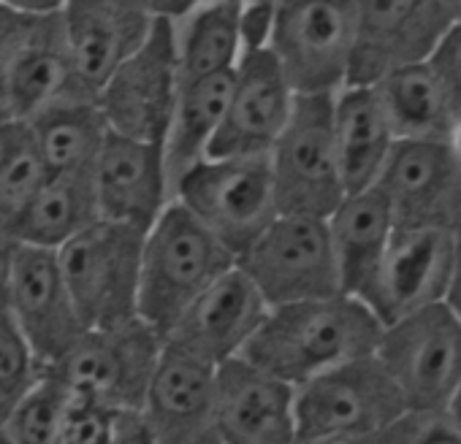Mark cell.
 <instances>
[{
	"instance_id": "6da1fadb",
	"label": "cell",
	"mask_w": 461,
	"mask_h": 444,
	"mask_svg": "<svg viewBox=\"0 0 461 444\" xmlns=\"http://www.w3.org/2000/svg\"><path fill=\"white\" fill-rule=\"evenodd\" d=\"M383 331L372 309L353 296L291 304L269 312L242 360L302 387L337 366L377 355Z\"/></svg>"
},
{
	"instance_id": "7a4b0ae2",
	"label": "cell",
	"mask_w": 461,
	"mask_h": 444,
	"mask_svg": "<svg viewBox=\"0 0 461 444\" xmlns=\"http://www.w3.org/2000/svg\"><path fill=\"white\" fill-rule=\"evenodd\" d=\"M234 269L237 255L171 200L144 239L139 317L166 339L185 312Z\"/></svg>"
},
{
	"instance_id": "3957f363",
	"label": "cell",
	"mask_w": 461,
	"mask_h": 444,
	"mask_svg": "<svg viewBox=\"0 0 461 444\" xmlns=\"http://www.w3.org/2000/svg\"><path fill=\"white\" fill-rule=\"evenodd\" d=\"M358 31V0L277 4L269 52L296 98H337L348 87Z\"/></svg>"
},
{
	"instance_id": "277c9868",
	"label": "cell",
	"mask_w": 461,
	"mask_h": 444,
	"mask_svg": "<svg viewBox=\"0 0 461 444\" xmlns=\"http://www.w3.org/2000/svg\"><path fill=\"white\" fill-rule=\"evenodd\" d=\"M144 239L139 228L98 219L58 253L85 331L117 328L139 317Z\"/></svg>"
},
{
	"instance_id": "5b68a950",
	"label": "cell",
	"mask_w": 461,
	"mask_h": 444,
	"mask_svg": "<svg viewBox=\"0 0 461 444\" xmlns=\"http://www.w3.org/2000/svg\"><path fill=\"white\" fill-rule=\"evenodd\" d=\"M174 200L206 226L237 261L280 217L269 157L201 160L174 184Z\"/></svg>"
},
{
	"instance_id": "8992f818",
	"label": "cell",
	"mask_w": 461,
	"mask_h": 444,
	"mask_svg": "<svg viewBox=\"0 0 461 444\" xmlns=\"http://www.w3.org/2000/svg\"><path fill=\"white\" fill-rule=\"evenodd\" d=\"M163 336L141 317L104 331H85L55 371L77 398L112 414H141L160 366Z\"/></svg>"
},
{
	"instance_id": "52a82bcc",
	"label": "cell",
	"mask_w": 461,
	"mask_h": 444,
	"mask_svg": "<svg viewBox=\"0 0 461 444\" xmlns=\"http://www.w3.org/2000/svg\"><path fill=\"white\" fill-rule=\"evenodd\" d=\"M237 266L269 309L345 296L329 222L318 217L280 214Z\"/></svg>"
},
{
	"instance_id": "ba28073f",
	"label": "cell",
	"mask_w": 461,
	"mask_h": 444,
	"mask_svg": "<svg viewBox=\"0 0 461 444\" xmlns=\"http://www.w3.org/2000/svg\"><path fill=\"white\" fill-rule=\"evenodd\" d=\"M404 414L407 404L377 355L337 366L296 387L302 439L339 436L375 441Z\"/></svg>"
},
{
	"instance_id": "9c48e42d",
	"label": "cell",
	"mask_w": 461,
	"mask_h": 444,
	"mask_svg": "<svg viewBox=\"0 0 461 444\" xmlns=\"http://www.w3.org/2000/svg\"><path fill=\"white\" fill-rule=\"evenodd\" d=\"M377 360L407 412H447L461 385V315L445 301L385 328Z\"/></svg>"
},
{
	"instance_id": "30bf717a",
	"label": "cell",
	"mask_w": 461,
	"mask_h": 444,
	"mask_svg": "<svg viewBox=\"0 0 461 444\" xmlns=\"http://www.w3.org/2000/svg\"><path fill=\"white\" fill-rule=\"evenodd\" d=\"M458 17L461 0H358L348 87H375L393 71L429 63Z\"/></svg>"
},
{
	"instance_id": "8fae6325",
	"label": "cell",
	"mask_w": 461,
	"mask_h": 444,
	"mask_svg": "<svg viewBox=\"0 0 461 444\" xmlns=\"http://www.w3.org/2000/svg\"><path fill=\"white\" fill-rule=\"evenodd\" d=\"M269 163L280 214L329 219L348 198L334 144V98H296Z\"/></svg>"
},
{
	"instance_id": "7c38bea8",
	"label": "cell",
	"mask_w": 461,
	"mask_h": 444,
	"mask_svg": "<svg viewBox=\"0 0 461 444\" xmlns=\"http://www.w3.org/2000/svg\"><path fill=\"white\" fill-rule=\"evenodd\" d=\"M179 98L176 22L155 17L144 47L112 76L98 95V109L112 133L163 144Z\"/></svg>"
},
{
	"instance_id": "4fadbf2b",
	"label": "cell",
	"mask_w": 461,
	"mask_h": 444,
	"mask_svg": "<svg viewBox=\"0 0 461 444\" xmlns=\"http://www.w3.org/2000/svg\"><path fill=\"white\" fill-rule=\"evenodd\" d=\"M453 282V231H399L358 296L383 328L445 304Z\"/></svg>"
},
{
	"instance_id": "5bb4252c",
	"label": "cell",
	"mask_w": 461,
	"mask_h": 444,
	"mask_svg": "<svg viewBox=\"0 0 461 444\" xmlns=\"http://www.w3.org/2000/svg\"><path fill=\"white\" fill-rule=\"evenodd\" d=\"M399 231H453L461 217V155L450 141H399L375 184Z\"/></svg>"
},
{
	"instance_id": "9a60e30c",
	"label": "cell",
	"mask_w": 461,
	"mask_h": 444,
	"mask_svg": "<svg viewBox=\"0 0 461 444\" xmlns=\"http://www.w3.org/2000/svg\"><path fill=\"white\" fill-rule=\"evenodd\" d=\"M63 25L77 93L98 103L101 90L149 39L155 14L133 0H71Z\"/></svg>"
},
{
	"instance_id": "2e32d148",
	"label": "cell",
	"mask_w": 461,
	"mask_h": 444,
	"mask_svg": "<svg viewBox=\"0 0 461 444\" xmlns=\"http://www.w3.org/2000/svg\"><path fill=\"white\" fill-rule=\"evenodd\" d=\"M294 106L296 93L275 55L269 49L242 55L225 120L206 160L269 157L294 117Z\"/></svg>"
},
{
	"instance_id": "e0dca14e",
	"label": "cell",
	"mask_w": 461,
	"mask_h": 444,
	"mask_svg": "<svg viewBox=\"0 0 461 444\" xmlns=\"http://www.w3.org/2000/svg\"><path fill=\"white\" fill-rule=\"evenodd\" d=\"M9 312L33 347L41 371L55 369L85 333L60 269V255L52 250L17 244Z\"/></svg>"
},
{
	"instance_id": "ac0fdd59",
	"label": "cell",
	"mask_w": 461,
	"mask_h": 444,
	"mask_svg": "<svg viewBox=\"0 0 461 444\" xmlns=\"http://www.w3.org/2000/svg\"><path fill=\"white\" fill-rule=\"evenodd\" d=\"M269 304L237 266L212 285L166 333V344L214 369L240 360L269 317Z\"/></svg>"
},
{
	"instance_id": "d6986e66",
	"label": "cell",
	"mask_w": 461,
	"mask_h": 444,
	"mask_svg": "<svg viewBox=\"0 0 461 444\" xmlns=\"http://www.w3.org/2000/svg\"><path fill=\"white\" fill-rule=\"evenodd\" d=\"M98 214L106 222L152 231L171 206V179L166 147L109 133L101 157L93 168Z\"/></svg>"
},
{
	"instance_id": "ffe728a7",
	"label": "cell",
	"mask_w": 461,
	"mask_h": 444,
	"mask_svg": "<svg viewBox=\"0 0 461 444\" xmlns=\"http://www.w3.org/2000/svg\"><path fill=\"white\" fill-rule=\"evenodd\" d=\"M214 436L220 444H296V387L230 360L217 371Z\"/></svg>"
},
{
	"instance_id": "44dd1931",
	"label": "cell",
	"mask_w": 461,
	"mask_h": 444,
	"mask_svg": "<svg viewBox=\"0 0 461 444\" xmlns=\"http://www.w3.org/2000/svg\"><path fill=\"white\" fill-rule=\"evenodd\" d=\"M217 371L163 342L160 366L141 409L158 444H203L214 436Z\"/></svg>"
},
{
	"instance_id": "7402d4cb",
	"label": "cell",
	"mask_w": 461,
	"mask_h": 444,
	"mask_svg": "<svg viewBox=\"0 0 461 444\" xmlns=\"http://www.w3.org/2000/svg\"><path fill=\"white\" fill-rule=\"evenodd\" d=\"M63 9L55 14L39 17L33 22L9 71L0 106L23 122H31L33 117H39L41 111L63 101H85L77 93V82H74Z\"/></svg>"
},
{
	"instance_id": "603a6c76",
	"label": "cell",
	"mask_w": 461,
	"mask_h": 444,
	"mask_svg": "<svg viewBox=\"0 0 461 444\" xmlns=\"http://www.w3.org/2000/svg\"><path fill=\"white\" fill-rule=\"evenodd\" d=\"M334 144L348 195L380 182L399 141L375 87H345L334 98Z\"/></svg>"
},
{
	"instance_id": "cb8c5ba5",
	"label": "cell",
	"mask_w": 461,
	"mask_h": 444,
	"mask_svg": "<svg viewBox=\"0 0 461 444\" xmlns=\"http://www.w3.org/2000/svg\"><path fill=\"white\" fill-rule=\"evenodd\" d=\"M326 222L342 293L358 298L375 277L396 234L391 203L380 187H369L364 192L348 195Z\"/></svg>"
},
{
	"instance_id": "d4e9b609",
	"label": "cell",
	"mask_w": 461,
	"mask_h": 444,
	"mask_svg": "<svg viewBox=\"0 0 461 444\" xmlns=\"http://www.w3.org/2000/svg\"><path fill=\"white\" fill-rule=\"evenodd\" d=\"M98 219L101 214L93 173L50 176L25 214L17 219L9 239L14 244L60 253Z\"/></svg>"
},
{
	"instance_id": "484cf974",
	"label": "cell",
	"mask_w": 461,
	"mask_h": 444,
	"mask_svg": "<svg viewBox=\"0 0 461 444\" xmlns=\"http://www.w3.org/2000/svg\"><path fill=\"white\" fill-rule=\"evenodd\" d=\"M242 12L245 4L220 0V4L193 9L185 22H176L179 84L234 74L240 68L245 55Z\"/></svg>"
},
{
	"instance_id": "4316f807",
	"label": "cell",
	"mask_w": 461,
	"mask_h": 444,
	"mask_svg": "<svg viewBox=\"0 0 461 444\" xmlns=\"http://www.w3.org/2000/svg\"><path fill=\"white\" fill-rule=\"evenodd\" d=\"M28 125L50 176L93 173L112 133L95 101H63Z\"/></svg>"
},
{
	"instance_id": "83f0119b",
	"label": "cell",
	"mask_w": 461,
	"mask_h": 444,
	"mask_svg": "<svg viewBox=\"0 0 461 444\" xmlns=\"http://www.w3.org/2000/svg\"><path fill=\"white\" fill-rule=\"evenodd\" d=\"M375 93L396 141H450L456 114L429 63L393 71L375 84Z\"/></svg>"
},
{
	"instance_id": "f1b7e54d",
	"label": "cell",
	"mask_w": 461,
	"mask_h": 444,
	"mask_svg": "<svg viewBox=\"0 0 461 444\" xmlns=\"http://www.w3.org/2000/svg\"><path fill=\"white\" fill-rule=\"evenodd\" d=\"M234 79H237V71L212 76L203 82H193V84H179V98H176L171 130L166 138V165H168L171 192H174V184L193 165L206 160L209 147L225 120Z\"/></svg>"
},
{
	"instance_id": "f546056e",
	"label": "cell",
	"mask_w": 461,
	"mask_h": 444,
	"mask_svg": "<svg viewBox=\"0 0 461 444\" xmlns=\"http://www.w3.org/2000/svg\"><path fill=\"white\" fill-rule=\"evenodd\" d=\"M74 398V390L55 371H41L39 382L12 406L6 433L14 444H58Z\"/></svg>"
},
{
	"instance_id": "4dcf8cb0",
	"label": "cell",
	"mask_w": 461,
	"mask_h": 444,
	"mask_svg": "<svg viewBox=\"0 0 461 444\" xmlns=\"http://www.w3.org/2000/svg\"><path fill=\"white\" fill-rule=\"evenodd\" d=\"M50 171L28 122H17L6 157L0 163V236H9L31 200L39 195Z\"/></svg>"
},
{
	"instance_id": "1f68e13d",
	"label": "cell",
	"mask_w": 461,
	"mask_h": 444,
	"mask_svg": "<svg viewBox=\"0 0 461 444\" xmlns=\"http://www.w3.org/2000/svg\"><path fill=\"white\" fill-rule=\"evenodd\" d=\"M41 377L33 347L12 317L9 306L0 309V406H14Z\"/></svg>"
},
{
	"instance_id": "d6a6232c",
	"label": "cell",
	"mask_w": 461,
	"mask_h": 444,
	"mask_svg": "<svg viewBox=\"0 0 461 444\" xmlns=\"http://www.w3.org/2000/svg\"><path fill=\"white\" fill-rule=\"evenodd\" d=\"M385 436L393 444H461V431L447 412H407Z\"/></svg>"
},
{
	"instance_id": "836d02e7",
	"label": "cell",
	"mask_w": 461,
	"mask_h": 444,
	"mask_svg": "<svg viewBox=\"0 0 461 444\" xmlns=\"http://www.w3.org/2000/svg\"><path fill=\"white\" fill-rule=\"evenodd\" d=\"M114 425H117V414L90 401L74 398L66 431L58 444H112Z\"/></svg>"
},
{
	"instance_id": "e575fe53",
	"label": "cell",
	"mask_w": 461,
	"mask_h": 444,
	"mask_svg": "<svg viewBox=\"0 0 461 444\" xmlns=\"http://www.w3.org/2000/svg\"><path fill=\"white\" fill-rule=\"evenodd\" d=\"M429 68L437 76L439 87L445 90L458 125L461 122V17L437 44L434 55L429 58Z\"/></svg>"
},
{
	"instance_id": "d590c367",
	"label": "cell",
	"mask_w": 461,
	"mask_h": 444,
	"mask_svg": "<svg viewBox=\"0 0 461 444\" xmlns=\"http://www.w3.org/2000/svg\"><path fill=\"white\" fill-rule=\"evenodd\" d=\"M36 20L39 17L20 12L12 0H0V98H4L9 71H12Z\"/></svg>"
},
{
	"instance_id": "8d00e7d4",
	"label": "cell",
	"mask_w": 461,
	"mask_h": 444,
	"mask_svg": "<svg viewBox=\"0 0 461 444\" xmlns=\"http://www.w3.org/2000/svg\"><path fill=\"white\" fill-rule=\"evenodd\" d=\"M275 17H277V4H272V0H267V4H245V12H242V47H245V55L269 49L272 31H275Z\"/></svg>"
},
{
	"instance_id": "74e56055",
	"label": "cell",
	"mask_w": 461,
	"mask_h": 444,
	"mask_svg": "<svg viewBox=\"0 0 461 444\" xmlns=\"http://www.w3.org/2000/svg\"><path fill=\"white\" fill-rule=\"evenodd\" d=\"M112 444H158L141 414H117Z\"/></svg>"
},
{
	"instance_id": "f35d334b",
	"label": "cell",
	"mask_w": 461,
	"mask_h": 444,
	"mask_svg": "<svg viewBox=\"0 0 461 444\" xmlns=\"http://www.w3.org/2000/svg\"><path fill=\"white\" fill-rule=\"evenodd\" d=\"M17 244L9 236H0V309L9 306V288H12V269H14Z\"/></svg>"
},
{
	"instance_id": "ab89813d",
	"label": "cell",
	"mask_w": 461,
	"mask_h": 444,
	"mask_svg": "<svg viewBox=\"0 0 461 444\" xmlns=\"http://www.w3.org/2000/svg\"><path fill=\"white\" fill-rule=\"evenodd\" d=\"M447 304L461 315V217L453 226V282H450Z\"/></svg>"
},
{
	"instance_id": "60d3db41",
	"label": "cell",
	"mask_w": 461,
	"mask_h": 444,
	"mask_svg": "<svg viewBox=\"0 0 461 444\" xmlns=\"http://www.w3.org/2000/svg\"><path fill=\"white\" fill-rule=\"evenodd\" d=\"M17 122H23V120H17V117H12L4 106H0V163H4V157H6V149H9V138H12V133H14V128H17Z\"/></svg>"
},
{
	"instance_id": "b9f144b4",
	"label": "cell",
	"mask_w": 461,
	"mask_h": 444,
	"mask_svg": "<svg viewBox=\"0 0 461 444\" xmlns=\"http://www.w3.org/2000/svg\"><path fill=\"white\" fill-rule=\"evenodd\" d=\"M296 444H372V441H361V439H339V436H312V439H302Z\"/></svg>"
},
{
	"instance_id": "7bdbcfd3",
	"label": "cell",
	"mask_w": 461,
	"mask_h": 444,
	"mask_svg": "<svg viewBox=\"0 0 461 444\" xmlns=\"http://www.w3.org/2000/svg\"><path fill=\"white\" fill-rule=\"evenodd\" d=\"M447 417L458 425V431H461V385H458V390H456V395L450 398V404H447Z\"/></svg>"
},
{
	"instance_id": "ee69618b",
	"label": "cell",
	"mask_w": 461,
	"mask_h": 444,
	"mask_svg": "<svg viewBox=\"0 0 461 444\" xmlns=\"http://www.w3.org/2000/svg\"><path fill=\"white\" fill-rule=\"evenodd\" d=\"M9 414H12V406H0V431L6 428V420H9Z\"/></svg>"
},
{
	"instance_id": "f6af8a7d",
	"label": "cell",
	"mask_w": 461,
	"mask_h": 444,
	"mask_svg": "<svg viewBox=\"0 0 461 444\" xmlns=\"http://www.w3.org/2000/svg\"><path fill=\"white\" fill-rule=\"evenodd\" d=\"M0 444H14V441H12V436L6 433V428H4V431H0Z\"/></svg>"
},
{
	"instance_id": "bcb514c9",
	"label": "cell",
	"mask_w": 461,
	"mask_h": 444,
	"mask_svg": "<svg viewBox=\"0 0 461 444\" xmlns=\"http://www.w3.org/2000/svg\"><path fill=\"white\" fill-rule=\"evenodd\" d=\"M372 444H393V441H391V439H388V436L383 433V436H377V439H375Z\"/></svg>"
},
{
	"instance_id": "7dc6e473",
	"label": "cell",
	"mask_w": 461,
	"mask_h": 444,
	"mask_svg": "<svg viewBox=\"0 0 461 444\" xmlns=\"http://www.w3.org/2000/svg\"><path fill=\"white\" fill-rule=\"evenodd\" d=\"M203 444H220V441H217V436H212V439H209V441H203Z\"/></svg>"
}]
</instances>
